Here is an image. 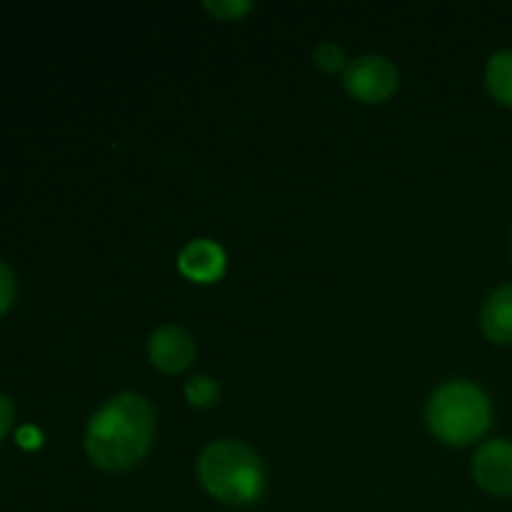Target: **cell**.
Segmentation results:
<instances>
[{"label":"cell","instance_id":"obj_1","mask_svg":"<svg viewBox=\"0 0 512 512\" xmlns=\"http://www.w3.org/2000/svg\"><path fill=\"white\" fill-rule=\"evenodd\" d=\"M155 415L138 393H118L90 418L85 430L88 458L108 473H120L145 458L153 440Z\"/></svg>","mask_w":512,"mask_h":512},{"label":"cell","instance_id":"obj_13","mask_svg":"<svg viewBox=\"0 0 512 512\" xmlns=\"http://www.w3.org/2000/svg\"><path fill=\"white\" fill-rule=\"evenodd\" d=\"M15 290H18V285H15L13 270L0 260V315L10 310L15 300Z\"/></svg>","mask_w":512,"mask_h":512},{"label":"cell","instance_id":"obj_4","mask_svg":"<svg viewBox=\"0 0 512 512\" xmlns=\"http://www.w3.org/2000/svg\"><path fill=\"white\" fill-rule=\"evenodd\" d=\"M398 68L383 55H360L350 60L343 73V85L360 103H385L398 90Z\"/></svg>","mask_w":512,"mask_h":512},{"label":"cell","instance_id":"obj_14","mask_svg":"<svg viewBox=\"0 0 512 512\" xmlns=\"http://www.w3.org/2000/svg\"><path fill=\"white\" fill-rule=\"evenodd\" d=\"M13 420H15L13 403H10L8 395L0 393V440L10 433V428H13Z\"/></svg>","mask_w":512,"mask_h":512},{"label":"cell","instance_id":"obj_11","mask_svg":"<svg viewBox=\"0 0 512 512\" xmlns=\"http://www.w3.org/2000/svg\"><path fill=\"white\" fill-rule=\"evenodd\" d=\"M315 63L325 73H338V70L348 68V58H345L343 48L338 43H323L315 48Z\"/></svg>","mask_w":512,"mask_h":512},{"label":"cell","instance_id":"obj_8","mask_svg":"<svg viewBox=\"0 0 512 512\" xmlns=\"http://www.w3.org/2000/svg\"><path fill=\"white\" fill-rule=\"evenodd\" d=\"M480 325L488 340L498 345H512V283L500 285L485 300Z\"/></svg>","mask_w":512,"mask_h":512},{"label":"cell","instance_id":"obj_9","mask_svg":"<svg viewBox=\"0 0 512 512\" xmlns=\"http://www.w3.org/2000/svg\"><path fill=\"white\" fill-rule=\"evenodd\" d=\"M485 83L498 103L512 108V50H500L488 60Z\"/></svg>","mask_w":512,"mask_h":512},{"label":"cell","instance_id":"obj_12","mask_svg":"<svg viewBox=\"0 0 512 512\" xmlns=\"http://www.w3.org/2000/svg\"><path fill=\"white\" fill-rule=\"evenodd\" d=\"M205 10L220 20H240L245 13L253 10V3L250 0H218V3L215 0H205Z\"/></svg>","mask_w":512,"mask_h":512},{"label":"cell","instance_id":"obj_5","mask_svg":"<svg viewBox=\"0 0 512 512\" xmlns=\"http://www.w3.org/2000/svg\"><path fill=\"white\" fill-rule=\"evenodd\" d=\"M473 478L485 493L508 498L512 495V443L510 440H488L473 458Z\"/></svg>","mask_w":512,"mask_h":512},{"label":"cell","instance_id":"obj_3","mask_svg":"<svg viewBox=\"0 0 512 512\" xmlns=\"http://www.w3.org/2000/svg\"><path fill=\"white\" fill-rule=\"evenodd\" d=\"M425 418L435 438L463 448L488 433L493 408L483 388L470 380H450L430 395Z\"/></svg>","mask_w":512,"mask_h":512},{"label":"cell","instance_id":"obj_2","mask_svg":"<svg viewBox=\"0 0 512 512\" xmlns=\"http://www.w3.org/2000/svg\"><path fill=\"white\" fill-rule=\"evenodd\" d=\"M198 478L215 500L228 505L255 503L265 490V468L258 453L238 440L208 445L198 460Z\"/></svg>","mask_w":512,"mask_h":512},{"label":"cell","instance_id":"obj_7","mask_svg":"<svg viewBox=\"0 0 512 512\" xmlns=\"http://www.w3.org/2000/svg\"><path fill=\"white\" fill-rule=\"evenodd\" d=\"M225 265H228L225 250L208 238H200V240H193V243H188L178 258L180 273H183L188 280H193V283H203V285L215 283V280L223 278Z\"/></svg>","mask_w":512,"mask_h":512},{"label":"cell","instance_id":"obj_15","mask_svg":"<svg viewBox=\"0 0 512 512\" xmlns=\"http://www.w3.org/2000/svg\"><path fill=\"white\" fill-rule=\"evenodd\" d=\"M18 443L23 445V448L35 450L40 448V443H43V433H40L35 425H23V428L18 430Z\"/></svg>","mask_w":512,"mask_h":512},{"label":"cell","instance_id":"obj_16","mask_svg":"<svg viewBox=\"0 0 512 512\" xmlns=\"http://www.w3.org/2000/svg\"><path fill=\"white\" fill-rule=\"evenodd\" d=\"M510 258H512V243H510Z\"/></svg>","mask_w":512,"mask_h":512},{"label":"cell","instance_id":"obj_10","mask_svg":"<svg viewBox=\"0 0 512 512\" xmlns=\"http://www.w3.org/2000/svg\"><path fill=\"white\" fill-rule=\"evenodd\" d=\"M218 395L220 388L210 375H193V378L185 383V398H188V403L193 405V408H213V405L218 403Z\"/></svg>","mask_w":512,"mask_h":512},{"label":"cell","instance_id":"obj_6","mask_svg":"<svg viewBox=\"0 0 512 512\" xmlns=\"http://www.w3.org/2000/svg\"><path fill=\"white\" fill-rule=\"evenodd\" d=\"M150 363L163 373H183L195 358V343L188 330L178 325H163L150 335L148 343Z\"/></svg>","mask_w":512,"mask_h":512}]
</instances>
